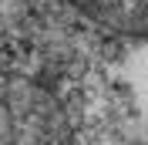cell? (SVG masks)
I'll list each match as a JSON object with an SVG mask.
<instances>
[{
    "label": "cell",
    "instance_id": "cell-1",
    "mask_svg": "<svg viewBox=\"0 0 148 145\" xmlns=\"http://www.w3.org/2000/svg\"><path fill=\"white\" fill-rule=\"evenodd\" d=\"M0 145H71L64 108L40 84L0 74Z\"/></svg>",
    "mask_w": 148,
    "mask_h": 145
}]
</instances>
